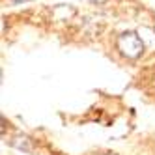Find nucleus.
I'll list each match as a JSON object with an SVG mask.
<instances>
[{
	"instance_id": "f03ea898",
	"label": "nucleus",
	"mask_w": 155,
	"mask_h": 155,
	"mask_svg": "<svg viewBox=\"0 0 155 155\" xmlns=\"http://www.w3.org/2000/svg\"><path fill=\"white\" fill-rule=\"evenodd\" d=\"M94 4H103V2H107V0H92Z\"/></svg>"
},
{
	"instance_id": "f257e3e1",
	"label": "nucleus",
	"mask_w": 155,
	"mask_h": 155,
	"mask_svg": "<svg viewBox=\"0 0 155 155\" xmlns=\"http://www.w3.org/2000/svg\"><path fill=\"white\" fill-rule=\"evenodd\" d=\"M116 45H118V51L124 54L125 58H129V60L138 58L140 54L144 52L142 39L135 34V32H124V34L118 38Z\"/></svg>"
},
{
	"instance_id": "7ed1b4c3",
	"label": "nucleus",
	"mask_w": 155,
	"mask_h": 155,
	"mask_svg": "<svg viewBox=\"0 0 155 155\" xmlns=\"http://www.w3.org/2000/svg\"><path fill=\"white\" fill-rule=\"evenodd\" d=\"M13 2H17V4H21V2H28V0H13Z\"/></svg>"
}]
</instances>
